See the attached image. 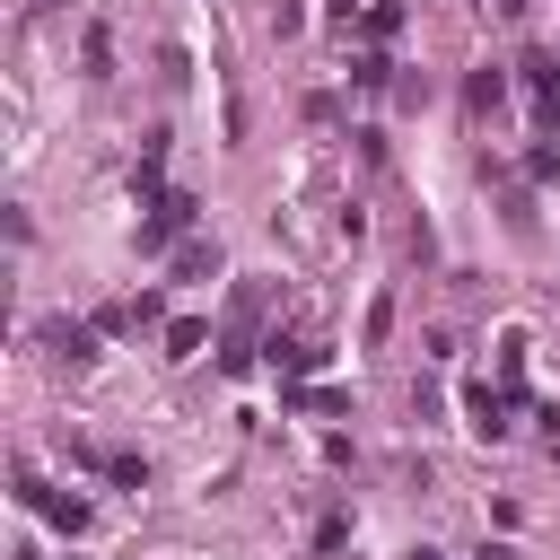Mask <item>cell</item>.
<instances>
[{
    "label": "cell",
    "mask_w": 560,
    "mask_h": 560,
    "mask_svg": "<svg viewBox=\"0 0 560 560\" xmlns=\"http://www.w3.org/2000/svg\"><path fill=\"white\" fill-rule=\"evenodd\" d=\"M472 429H481V438H508V394L472 385Z\"/></svg>",
    "instance_id": "cell-2"
},
{
    "label": "cell",
    "mask_w": 560,
    "mask_h": 560,
    "mask_svg": "<svg viewBox=\"0 0 560 560\" xmlns=\"http://www.w3.org/2000/svg\"><path fill=\"white\" fill-rule=\"evenodd\" d=\"M271 368H315V341H271Z\"/></svg>",
    "instance_id": "cell-3"
},
{
    "label": "cell",
    "mask_w": 560,
    "mask_h": 560,
    "mask_svg": "<svg viewBox=\"0 0 560 560\" xmlns=\"http://www.w3.org/2000/svg\"><path fill=\"white\" fill-rule=\"evenodd\" d=\"M44 341H52V359H70V368L96 359V350H88V324H44Z\"/></svg>",
    "instance_id": "cell-1"
}]
</instances>
